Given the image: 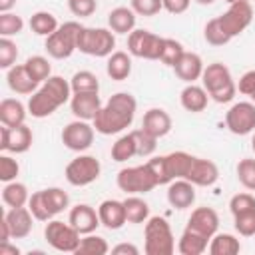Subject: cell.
I'll return each mask as SVG.
<instances>
[{
  "mask_svg": "<svg viewBox=\"0 0 255 255\" xmlns=\"http://www.w3.org/2000/svg\"><path fill=\"white\" fill-rule=\"evenodd\" d=\"M135 110H137L135 98L128 92H118L110 96V100L102 106V110L94 118V128L102 135L120 133L131 126L135 118Z\"/></svg>",
  "mask_w": 255,
  "mask_h": 255,
  "instance_id": "obj_1",
  "label": "cell"
},
{
  "mask_svg": "<svg viewBox=\"0 0 255 255\" xmlns=\"http://www.w3.org/2000/svg\"><path fill=\"white\" fill-rule=\"evenodd\" d=\"M72 86L62 76H50L46 82L40 84V88L28 98V114L32 118H48L52 116L60 106L72 100Z\"/></svg>",
  "mask_w": 255,
  "mask_h": 255,
  "instance_id": "obj_2",
  "label": "cell"
},
{
  "mask_svg": "<svg viewBox=\"0 0 255 255\" xmlns=\"http://www.w3.org/2000/svg\"><path fill=\"white\" fill-rule=\"evenodd\" d=\"M201 82H203V88L207 90L209 98L217 104H229L235 98L237 84L231 78V70L221 62L207 64L203 68Z\"/></svg>",
  "mask_w": 255,
  "mask_h": 255,
  "instance_id": "obj_3",
  "label": "cell"
},
{
  "mask_svg": "<svg viewBox=\"0 0 255 255\" xmlns=\"http://www.w3.org/2000/svg\"><path fill=\"white\" fill-rule=\"evenodd\" d=\"M143 239L145 255H171L175 251V237L165 217H147L143 227Z\"/></svg>",
  "mask_w": 255,
  "mask_h": 255,
  "instance_id": "obj_4",
  "label": "cell"
},
{
  "mask_svg": "<svg viewBox=\"0 0 255 255\" xmlns=\"http://www.w3.org/2000/svg\"><path fill=\"white\" fill-rule=\"evenodd\" d=\"M80 30H82V24L80 22H74V20L60 24V28L46 38L44 48H46L48 56L54 58V60H66V58H70L78 50Z\"/></svg>",
  "mask_w": 255,
  "mask_h": 255,
  "instance_id": "obj_5",
  "label": "cell"
},
{
  "mask_svg": "<svg viewBox=\"0 0 255 255\" xmlns=\"http://www.w3.org/2000/svg\"><path fill=\"white\" fill-rule=\"evenodd\" d=\"M116 48V36L110 28H88L82 26L78 38V50L94 58H108Z\"/></svg>",
  "mask_w": 255,
  "mask_h": 255,
  "instance_id": "obj_6",
  "label": "cell"
},
{
  "mask_svg": "<svg viewBox=\"0 0 255 255\" xmlns=\"http://www.w3.org/2000/svg\"><path fill=\"white\" fill-rule=\"evenodd\" d=\"M116 183L122 191H126L128 195H139V193H149L153 187H157L147 163L141 165H131V167H124L118 171Z\"/></svg>",
  "mask_w": 255,
  "mask_h": 255,
  "instance_id": "obj_7",
  "label": "cell"
},
{
  "mask_svg": "<svg viewBox=\"0 0 255 255\" xmlns=\"http://www.w3.org/2000/svg\"><path fill=\"white\" fill-rule=\"evenodd\" d=\"M100 173H102V165H100L98 157L88 155V153H80L64 169L66 181L74 187H86V185L94 183L100 177Z\"/></svg>",
  "mask_w": 255,
  "mask_h": 255,
  "instance_id": "obj_8",
  "label": "cell"
},
{
  "mask_svg": "<svg viewBox=\"0 0 255 255\" xmlns=\"http://www.w3.org/2000/svg\"><path fill=\"white\" fill-rule=\"evenodd\" d=\"M44 237L48 241V245L56 251L62 253H76L82 235L76 231V227L68 221H60V219H50L44 227Z\"/></svg>",
  "mask_w": 255,
  "mask_h": 255,
  "instance_id": "obj_9",
  "label": "cell"
},
{
  "mask_svg": "<svg viewBox=\"0 0 255 255\" xmlns=\"http://www.w3.org/2000/svg\"><path fill=\"white\" fill-rule=\"evenodd\" d=\"M163 36H157L149 30L135 28L128 34V52L143 60H159L163 50Z\"/></svg>",
  "mask_w": 255,
  "mask_h": 255,
  "instance_id": "obj_10",
  "label": "cell"
},
{
  "mask_svg": "<svg viewBox=\"0 0 255 255\" xmlns=\"http://www.w3.org/2000/svg\"><path fill=\"white\" fill-rule=\"evenodd\" d=\"M94 133H96V128L94 124L86 122V120H74L70 124L64 126L62 129V143L72 149V151H86L92 147L94 143Z\"/></svg>",
  "mask_w": 255,
  "mask_h": 255,
  "instance_id": "obj_11",
  "label": "cell"
},
{
  "mask_svg": "<svg viewBox=\"0 0 255 255\" xmlns=\"http://www.w3.org/2000/svg\"><path fill=\"white\" fill-rule=\"evenodd\" d=\"M225 128L235 135H249L255 131V104L237 102L225 114Z\"/></svg>",
  "mask_w": 255,
  "mask_h": 255,
  "instance_id": "obj_12",
  "label": "cell"
},
{
  "mask_svg": "<svg viewBox=\"0 0 255 255\" xmlns=\"http://www.w3.org/2000/svg\"><path fill=\"white\" fill-rule=\"evenodd\" d=\"M217 18H219L223 30H225L231 38H235V36H239V34L251 24V20H253V8H251L249 2H233V4H229V8H227L221 16H217Z\"/></svg>",
  "mask_w": 255,
  "mask_h": 255,
  "instance_id": "obj_13",
  "label": "cell"
},
{
  "mask_svg": "<svg viewBox=\"0 0 255 255\" xmlns=\"http://www.w3.org/2000/svg\"><path fill=\"white\" fill-rule=\"evenodd\" d=\"M34 133L26 124L20 126H2L0 128V149L10 153H26L32 147Z\"/></svg>",
  "mask_w": 255,
  "mask_h": 255,
  "instance_id": "obj_14",
  "label": "cell"
},
{
  "mask_svg": "<svg viewBox=\"0 0 255 255\" xmlns=\"http://www.w3.org/2000/svg\"><path fill=\"white\" fill-rule=\"evenodd\" d=\"M102 106L104 104H102L98 92L72 94V100H70V110H72L74 118L76 120H86V122H94V118L98 116Z\"/></svg>",
  "mask_w": 255,
  "mask_h": 255,
  "instance_id": "obj_15",
  "label": "cell"
},
{
  "mask_svg": "<svg viewBox=\"0 0 255 255\" xmlns=\"http://www.w3.org/2000/svg\"><path fill=\"white\" fill-rule=\"evenodd\" d=\"M68 221L76 227V231L80 235H88V233H94L102 223H100V215L98 211L88 205V203H78L70 209V215H68Z\"/></svg>",
  "mask_w": 255,
  "mask_h": 255,
  "instance_id": "obj_16",
  "label": "cell"
},
{
  "mask_svg": "<svg viewBox=\"0 0 255 255\" xmlns=\"http://www.w3.org/2000/svg\"><path fill=\"white\" fill-rule=\"evenodd\" d=\"M185 179H189L195 187H211L219 179V169H217L215 161H211V159L193 157V163H191Z\"/></svg>",
  "mask_w": 255,
  "mask_h": 255,
  "instance_id": "obj_17",
  "label": "cell"
},
{
  "mask_svg": "<svg viewBox=\"0 0 255 255\" xmlns=\"http://www.w3.org/2000/svg\"><path fill=\"white\" fill-rule=\"evenodd\" d=\"M187 227L211 239L219 229V215L213 207H197L191 211L187 219Z\"/></svg>",
  "mask_w": 255,
  "mask_h": 255,
  "instance_id": "obj_18",
  "label": "cell"
},
{
  "mask_svg": "<svg viewBox=\"0 0 255 255\" xmlns=\"http://www.w3.org/2000/svg\"><path fill=\"white\" fill-rule=\"evenodd\" d=\"M167 203L175 209H187L195 203V185L189 179H173L167 183Z\"/></svg>",
  "mask_w": 255,
  "mask_h": 255,
  "instance_id": "obj_19",
  "label": "cell"
},
{
  "mask_svg": "<svg viewBox=\"0 0 255 255\" xmlns=\"http://www.w3.org/2000/svg\"><path fill=\"white\" fill-rule=\"evenodd\" d=\"M98 215H100V223L110 231H118L128 223L124 201L118 199H104L98 205Z\"/></svg>",
  "mask_w": 255,
  "mask_h": 255,
  "instance_id": "obj_20",
  "label": "cell"
},
{
  "mask_svg": "<svg viewBox=\"0 0 255 255\" xmlns=\"http://www.w3.org/2000/svg\"><path fill=\"white\" fill-rule=\"evenodd\" d=\"M6 82L8 88L20 96H32L40 88V84L30 76L24 64H14L10 70H6Z\"/></svg>",
  "mask_w": 255,
  "mask_h": 255,
  "instance_id": "obj_21",
  "label": "cell"
},
{
  "mask_svg": "<svg viewBox=\"0 0 255 255\" xmlns=\"http://www.w3.org/2000/svg\"><path fill=\"white\" fill-rule=\"evenodd\" d=\"M10 227V233H12V239H24L30 235L32 231V221H34V215L32 211L24 205V207H10L4 215H2Z\"/></svg>",
  "mask_w": 255,
  "mask_h": 255,
  "instance_id": "obj_22",
  "label": "cell"
},
{
  "mask_svg": "<svg viewBox=\"0 0 255 255\" xmlns=\"http://www.w3.org/2000/svg\"><path fill=\"white\" fill-rule=\"evenodd\" d=\"M203 68L205 66H203V60H201L199 54H195V52H183V56L173 66V72L185 84H195V80L201 78Z\"/></svg>",
  "mask_w": 255,
  "mask_h": 255,
  "instance_id": "obj_23",
  "label": "cell"
},
{
  "mask_svg": "<svg viewBox=\"0 0 255 255\" xmlns=\"http://www.w3.org/2000/svg\"><path fill=\"white\" fill-rule=\"evenodd\" d=\"M171 126H173V122H171V116L165 112V110H161V108H151V110H147L145 114H143V120H141V128L147 131V133H151L153 137H163V135H167L169 131H171Z\"/></svg>",
  "mask_w": 255,
  "mask_h": 255,
  "instance_id": "obj_24",
  "label": "cell"
},
{
  "mask_svg": "<svg viewBox=\"0 0 255 255\" xmlns=\"http://www.w3.org/2000/svg\"><path fill=\"white\" fill-rule=\"evenodd\" d=\"M179 102H181V108L185 112H191V114H199L207 108V102H209V94L203 86H197V84H187L181 94H179Z\"/></svg>",
  "mask_w": 255,
  "mask_h": 255,
  "instance_id": "obj_25",
  "label": "cell"
},
{
  "mask_svg": "<svg viewBox=\"0 0 255 255\" xmlns=\"http://www.w3.org/2000/svg\"><path fill=\"white\" fill-rule=\"evenodd\" d=\"M106 74L116 82L128 80L131 74V54L122 52V50L112 52L106 62Z\"/></svg>",
  "mask_w": 255,
  "mask_h": 255,
  "instance_id": "obj_26",
  "label": "cell"
},
{
  "mask_svg": "<svg viewBox=\"0 0 255 255\" xmlns=\"http://www.w3.org/2000/svg\"><path fill=\"white\" fill-rule=\"evenodd\" d=\"M108 26L114 34H129L135 30V12L128 6H118L108 14Z\"/></svg>",
  "mask_w": 255,
  "mask_h": 255,
  "instance_id": "obj_27",
  "label": "cell"
},
{
  "mask_svg": "<svg viewBox=\"0 0 255 255\" xmlns=\"http://www.w3.org/2000/svg\"><path fill=\"white\" fill-rule=\"evenodd\" d=\"M207 243H209V237L185 227L179 241H177V251L181 255H201L207 251V247H209Z\"/></svg>",
  "mask_w": 255,
  "mask_h": 255,
  "instance_id": "obj_28",
  "label": "cell"
},
{
  "mask_svg": "<svg viewBox=\"0 0 255 255\" xmlns=\"http://www.w3.org/2000/svg\"><path fill=\"white\" fill-rule=\"evenodd\" d=\"M26 114H28V106H24L20 100L14 98H6L0 102V122L2 126H20L26 122Z\"/></svg>",
  "mask_w": 255,
  "mask_h": 255,
  "instance_id": "obj_29",
  "label": "cell"
},
{
  "mask_svg": "<svg viewBox=\"0 0 255 255\" xmlns=\"http://www.w3.org/2000/svg\"><path fill=\"white\" fill-rule=\"evenodd\" d=\"M207 251L211 255H237L241 251V243L235 235L231 233H215L209 239Z\"/></svg>",
  "mask_w": 255,
  "mask_h": 255,
  "instance_id": "obj_30",
  "label": "cell"
},
{
  "mask_svg": "<svg viewBox=\"0 0 255 255\" xmlns=\"http://www.w3.org/2000/svg\"><path fill=\"white\" fill-rule=\"evenodd\" d=\"M30 30L36 34V36H44L48 38L50 34H54L60 24H58V18L52 14V12H46V10H40V12H34L30 16Z\"/></svg>",
  "mask_w": 255,
  "mask_h": 255,
  "instance_id": "obj_31",
  "label": "cell"
},
{
  "mask_svg": "<svg viewBox=\"0 0 255 255\" xmlns=\"http://www.w3.org/2000/svg\"><path fill=\"white\" fill-rule=\"evenodd\" d=\"M2 201L8 205V207H24L28 205L30 201V193H28V187L20 181H8L2 189Z\"/></svg>",
  "mask_w": 255,
  "mask_h": 255,
  "instance_id": "obj_32",
  "label": "cell"
},
{
  "mask_svg": "<svg viewBox=\"0 0 255 255\" xmlns=\"http://www.w3.org/2000/svg\"><path fill=\"white\" fill-rule=\"evenodd\" d=\"M193 157L195 155H191L187 151H171V153H167L165 161H167V169H169L171 177L173 179H181V177L185 179V175L189 173V167L193 163Z\"/></svg>",
  "mask_w": 255,
  "mask_h": 255,
  "instance_id": "obj_33",
  "label": "cell"
},
{
  "mask_svg": "<svg viewBox=\"0 0 255 255\" xmlns=\"http://www.w3.org/2000/svg\"><path fill=\"white\" fill-rule=\"evenodd\" d=\"M124 207L128 223H143L149 217V205L139 195H128L124 199Z\"/></svg>",
  "mask_w": 255,
  "mask_h": 255,
  "instance_id": "obj_34",
  "label": "cell"
},
{
  "mask_svg": "<svg viewBox=\"0 0 255 255\" xmlns=\"http://www.w3.org/2000/svg\"><path fill=\"white\" fill-rule=\"evenodd\" d=\"M44 203L48 207V211L52 213V217L60 215L68 205H70V195L62 189V187H48V189H40Z\"/></svg>",
  "mask_w": 255,
  "mask_h": 255,
  "instance_id": "obj_35",
  "label": "cell"
},
{
  "mask_svg": "<svg viewBox=\"0 0 255 255\" xmlns=\"http://www.w3.org/2000/svg\"><path fill=\"white\" fill-rule=\"evenodd\" d=\"M133 155H137V149H135V139H133L131 131L120 135L112 145V159L118 163H124L128 159H131Z\"/></svg>",
  "mask_w": 255,
  "mask_h": 255,
  "instance_id": "obj_36",
  "label": "cell"
},
{
  "mask_svg": "<svg viewBox=\"0 0 255 255\" xmlns=\"http://www.w3.org/2000/svg\"><path fill=\"white\" fill-rule=\"evenodd\" d=\"M110 251V245L104 237L88 233L80 239V245L76 249V255H106Z\"/></svg>",
  "mask_w": 255,
  "mask_h": 255,
  "instance_id": "obj_37",
  "label": "cell"
},
{
  "mask_svg": "<svg viewBox=\"0 0 255 255\" xmlns=\"http://www.w3.org/2000/svg\"><path fill=\"white\" fill-rule=\"evenodd\" d=\"M72 92L74 94H82V92H100V80L94 72L90 70H80L72 76L70 80Z\"/></svg>",
  "mask_w": 255,
  "mask_h": 255,
  "instance_id": "obj_38",
  "label": "cell"
},
{
  "mask_svg": "<svg viewBox=\"0 0 255 255\" xmlns=\"http://www.w3.org/2000/svg\"><path fill=\"white\" fill-rule=\"evenodd\" d=\"M24 66H26V70L30 72V76H32L38 84L46 82V80L52 76V64H50L48 58H44V56H30V58L24 62Z\"/></svg>",
  "mask_w": 255,
  "mask_h": 255,
  "instance_id": "obj_39",
  "label": "cell"
},
{
  "mask_svg": "<svg viewBox=\"0 0 255 255\" xmlns=\"http://www.w3.org/2000/svg\"><path fill=\"white\" fill-rule=\"evenodd\" d=\"M203 38H205V42L211 44V46H225L227 42L233 40V38L223 30L219 18H211V20L205 24V28H203Z\"/></svg>",
  "mask_w": 255,
  "mask_h": 255,
  "instance_id": "obj_40",
  "label": "cell"
},
{
  "mask_svg": "<svg viewBox=\"0 0 255 255\" xmlns=\"http://www.w3.org/2000/svg\"><path fill=\"white\" fill-rule=\"evenodd\" d=\"M131 135L135 139V149H137V155L139 157H151L155 153V149H157V137H153L151 133H147L143 128L133 129Z\"/></svg>",
  "mask_w": 255,
  "mask_h": 255,
  "instance_id": "obj_41",
  "label": "cell"
},
{
  "mask_svg": "<svg viewBox=\"0 0 255 255\" xmlns=\"http://www.w3.org/2000/svg\"><path fill=\"white\" fill-rule=\"evenodd\" d=\"M145 163H147V167H149V171H151V175H153V179H155L157 185H167V183L173 181V177H171V173L167 169L165 155H153Z\"/></svg>",
  "mask_w": 255,
  "mask_h": 255,
  "instance_id": "obj_42",
  "label": "cell"
},
{
  "mask_svg": "<svg viewBox=\"0 0 255 255\" xmlns=\"http://www.w3.org/2000/svg\"><path fill=\"white\" fill-rule=\"evenodd\" d=\"M237 179L239 183L249 189V191H255V159L253 157H243L239 163H237Z\"/></svg>",
  "mask_w": 255,
  "mask_h": 255,
  "instance_id": "obj_43",
  "label": "cell"
},
{
  "mask_svg": "<svg viewBox=\"0 0 255 255\" xmlns=\"http://www.w3.org/2000/svg\"><path fill=\"white\" fill-rule=\"evenodd\" d=\"M24 30V20L14 12H0V36H16Z\"/></svg>",
  "mask_w": 255,
  "mask_h": 255,
  "instance_id": "obj_44",
  "label": "cell"
},
{
  "mask_svg": "<svg viewBox=\"0 0 255 255\" xmlns=\"http://www.w3.org/2000/svg\"><path fill=\"white\" fill-rule=\"evenodd\" d=\"M183 46H181V42H177V40H173V38H165L163 40V50H161V56H159V60L165 64V66H169V68H173L175 64H177V60L183 56Z\"/></svg>",
  "mask_w": 255,
  "mask_h": 255,
  "instance_id": "obj_45",
  "label": "cell"
},
{
  "mask_svg": "<svg viewBox=\"0 0 255 255\" xmlns=\"http://www.w3.org/2000/svg\"><path fill=\"white\" fill-rule=\"evenodd\" d=\"M233 227L241 237H253L255 235V209L233 215Z\"/></svg>",
  "mask_w": 255,
  "mask_h": 255,
  "instance_id": "obj_46",
  "label": "cell"
},
{
  "mask_svg": "<svg viewBox=\"0 0 255 255\" xmlns=\"http://www.w3.org/2000/svg\"><path fill=\"white\" fill-rule=\"evenodd\" d=\"M18 58V46L16 42H12L10 38L2 36L0 38V68L2 70H10L16 64Z\"/></svg>",
  "mask_w": 255,
  "mask_h": 255,
  "instance_id": "obj_47",
  "label": "cell"
},
{
  "mask_svg": "<svg viewBox=\"0 0 255 255\" xmlns=\"http://www.w3.org/2000/svg\"><path fill=\"white\" fill-rule=\"evenodd\" d=\"M18 173H20V163L12 155L2 153L0 155V179L4 183H8V181H14L18 177Z\"/></svg>",
  "mask_w": 255,
  "mask_h": 255,
  "instance_id": "obj_48",
  "label": "cell"
},
{
  "mask_svg": "<svg viewBox=\"0 0 255 255\" xmlns=\"http://www.w3.org/2000/svg\"><path fill=\"white\" fill-rule=\"evenodd\" d=\"M28 209L32 211L34 219H38V221H50V219H54V217H52V213L48 211L46 203H44L42 191H36V193H32V195H30V201H28Z\"/></svg>",
  "mask_w": 255,
  "mask_h": 255,
  "instance_id": "obj_49",
  "label": "cell"
},
{
  "mask_svg": "<svg viewBox=\"0 0 255 255\" xmlns=\"http://www.w3.org/2000/svg\"><path fill=\"white\" fill-rule=\"evenodd\" d=\"M129 8L137 16H155L163 10V0H129Z\"/></svg>",
  "mask_w": 255,
  "mask_h": 255,
  "instance_id": "obj_50",
  "label": "cell"
},
{
  "mask_svg": "<svg viewBox=\"0 0 255 255\" xmlns=\"http://www.w3.org/2000/svg\"><path fill=\"white\" fill-rule=\"evenodd\" d=\"M251 209H255V197L251 193H235L229 199V211H231V215L245 213V211H251Z\"/></svg>",
  "mask_w": 255,
  "mask_h": 255,
  "instance_id": "obj_51",
  "label": "cell"
},
{
  "mask_svg": "<svg viewBox=\"0 0 255 255\" xmlns=\"http://www.w3.org/2000/svg\"><path fill=\"white\" fill-rule=\"evenodd\" d=\"M68 8L74 16L86 18V16H92L96 12L98 0H68Z\"/></svg>",
  "mask_w": 255,
  "mask_h": 255,
  "instance_id": "obj_52",
  "label": "cell"
},
{
  "mask_svg": "<svg viewBox=\"0 0 255 255\" xmlns=\"http://www.w3.org/2000/svg\"><path fill=\"white\" fill-rule=\"evenodd\" d=\"M237 90L243 94V96H251L255 92V70H247L239 82H237Z\"/></svg>",
  "mask_w": 255,
  "mask_h": 255,
  "instance_id": "obj_53",
  "label": "cell"
},
{
  "mask_svg": "<svg viewBox=\"0 0 255 255\" xmlns=\"http://www.w3.org/2000/svg\"><path fill=\"white\" fill-rule=\"evenodd\" d=\"M191 0H163V10L169 14H183L189 8Z\"/></svg>",
  "mask_w": 255,
  "mask_h": 255,
  "instance_id": "obj_54",
  "label": "cell"
},
{
  "mask_svg": "<svg viewBox=\"0 0 255 255\" xmlns=\"http://www.w3.org/2000/svg\"><path fill=\"white\" fill-rule=\"evenodd\" d=\"M112 253L114 255H137L139 249L133 243H118L116 247H112Z\"/></svg>",
  "mask_w": 255,
  "mask_h": 255,
  "instance_id": "obj_55",
  "label": "cell"
},
{
  "mask_svg": "<svg viewBox=\"0 0 255 255\" xmlns=\"http://www.w3.org/2000/svg\"><path fill=\"white\" fill-rule=\"evenodd\" d=\"M0 255H20V249L16 245H10V241L0 243Z\"/></svg>",
  "mask_w": 255,
  "mask_h": 255,
  "instance_id": "obj_56",
  "label": "cell"
},
{
  "mask_svg": "<svg viewBox=\"0 0 255 255\" xmlns=\"http://www.w3.org/2000/svg\"><path fill=\"white\" fill-rule=\"evenodd\" d=\"M12 239V233H10V227H8V223H6V219L2 217V221H0V243L2 241H10Z\"/></svg>",
  "mask_w": 255,
  "mask_h": 255,
  "instance_id": "obj_57",
  "label": "cell"
},
{
  "mask_svg": "<svg viewBox=\"0 0 255 255\" xmlns=\"http://www.w3.org/2000/svg\"><path fill=\"white\" fill-rule=\"evenodd\" d=\"M16 6V0H0V12H10Z\"/></svg>",
  "mask_w": 255,
  "mask_h": 255,
  "instance_id": "obj_58",
  "label": "cell"
},
{
  "mask_svg": "<svg viewBox=\"0 0 255 255\" xmlns=\"http://www.w3.org/2000/svg\"><path fill=\"white\" fill-rule=\"evenodd\" d=\"M197 4H201V6H207V4H213L215 0H195Z\"/></svg>",
  "mask_w": 255,
  "mask_h": 255,
  "instance_id": "obj_59",
  "label": "cell"
},
{
  "mask_svg": "<svg viewBox=\"0 0 255 255\" xmlns=\"http://www.w3.org/2000/svg\"><path fill=\"white\" fill-rule=\"evenodd\" d=\"M227 4H233V2H249V0H225Z\"/></svg>",
  "mask_w": 255,
  "mask_h": 255,
  "instance_id": "obj_60",
  "label": "cell"
},
{
  "mask_svg": "<svg viewBox=\"0 0 255 255\" xmlns=\"http://www.w3.org/2000/svg\"><path fill=\"white\" fill-rule=\"evenodd\" d=\"M251 147H253V151H255V131H253V137H251Z\"/></svg>",
  "mask_w": 255,
  "mask_h": 255,
  "instance_id": "obj_61",
  "label": "cell"
},
{
  "mask_svg": "<svg viewBox=\"0 0 255 255\" xmlns=\"http://www.w3.org/2000/svg\"><path fill=\"white\" fill-rule=\"evenodd\" d=\"M249 98H251V100H253V102H255V92H253V94H251V96H249Z\"/></svg>",
  "mask_w": 255,
  "mask_h": 255,
  "instance_id": "obj_62",
  "label": "cell"
}]
</instances>
